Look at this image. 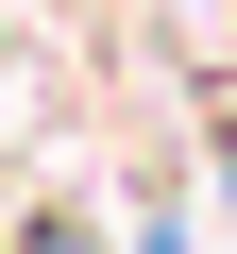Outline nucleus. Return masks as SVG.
<instances>
[{
	"instance_id": "nucleus-1",
	"label": "nucleus",
	"mask_w": 237,
	"mask_h": 254,
	"mask_svg": "<svg viewBox=\"0 0 237 254\" xmlns=\"http://www.w3.org/2000/svg\"><path fill=\"white\" fill-rule=\"evenodd\" d=\"M203 170H220V220H237V119H220V153H203Z\"/></svg>"
},
{
	"instance_id": "nucleus-2",
	"label": "nucleus",
	"mask_w": 237,
	"mask_h": 254,
	"mask_svg": "<svg viewBox=\"0 0 237 254\" xmlns=\"http://www.w3.org/2000/svg\"><path fill=\"white\" fill-rule=\"evenodd\" d=\"M17 254H85V237H68V220H51V237H17Z\"/></svg>"
}]
</instances>
